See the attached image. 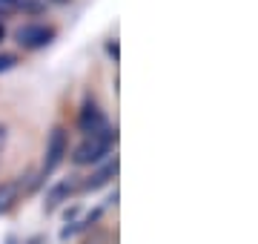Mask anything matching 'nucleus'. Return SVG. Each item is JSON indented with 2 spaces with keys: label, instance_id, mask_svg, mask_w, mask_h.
Listing matches in <instances>:
<instances>
[{
  "label": "nucleus",
  "instance_id": "6e6552de",
  "mask_svg": "<svg viewBox=\"0 0 258 244\" xmlns=\"http://www.w3.org/2000/svg\"><path fill=\"white\" fill-rule=\"evenodd\" d=\"M15 15H20V18H26V20H40L49 15V6L43 0H18Z\"/></svg>",
  "mask_w": 258,
  "mask_h": 244
},
{
  "label": "nucleus",
  "instance_id": "9d476101",
  "mask_svg": "<svg viewBox=\"0 0 258 244\" xmlns=\"http://www.w3.org/2000/svg\"><path fill=\"white\" fill-rule=\"evenodd\" d=\"M103 52H106V57H109V64H118L120 60V40L118 38H106Z\"/></svg>",
  "mask_w": 258,
  "mask_h": 244
},
{
  "label": "nucleus",
  "instance_id": "f257e3e1",
  "mask_svg": "<svg viewBox=\"0 0 258 244\" xmlns=\"http://www.w3.org/2000/svg\"><path fill=\"white\" fill-rule=\"evenodd\" d=\"M115 144H118V127H109V132H103V135H83L69 150L66 158L72 161L75 167H95L103 158H109Z\"/></svg>",
  "mask_w": 258,
  "mask_h": 244
},
{
  "label": "nucleus",
  "instance_id": "20e7f679",
  "mask_svg": "<svg viewBox=\"0 0 258 244\" xmlns=\"http://www.w3.org/2000/svg\"><path fill=\"white\" fill-rule=\"evenodd\" d=\"M37 184H40L37 172H26V175L20 172V175H15V178H9V181H0V216L12 213L15 204H18L23 196H29Z\"/></svg>",
  "mask_w": 258,
  "mask_h": 244
},
{
  "label": "nucleus",
  "instance_id": "9b49d317",
  "mask_svg": "<svg viewBox=\"0 0 258 244\" xmlns=\"http://www.w3.org/2000/svg\"><path fill=\"white\" fill-rule=\"evenodd\" d=\"M6 144H9V127L0 121V158H3V152H6Z\"/></svg>",
  "mask_w": 258,
  "mask_h": 244
},
{
  "label": "nucleus",
  "instance_id": "39448f33",
  "mask_svg": "<svg viewBox=\"0 0 258 244\" xmlns=\"http://www.w3.org/2000/svg\"><path fill=\"white\" fill-rule=\"evenodd\" d=\"M75 127L81 135H103L109 132V118L103 112V106L95 98H83L81 109H78V118H75Z\"/></svg>",
  "mask_w": 258,
  "mask_h": 244
},
{
  "label": "nucleus",
  "instance_id": "0eeeda50",
  "mask_svg": "<svg viewBox=\"0 0 258 244\" xmlns=\"http://www.w3.org/2000/svg\"><path fill=\"white\" fill-rule=\"evenodd\" d=\"M81 193V175H66V178H57L52 187L46 190L43 196V210L46 213H55L60 204H66L72 196Z\"/></svg>",
  "mask_w": 258,
  "mask_h": 244
},
{
  "label": "nucleus",
  "instance_id": "f03ea898",
  "mask_svg": "<svg viewBox=\"0 0 258 244\" xmlns=\"http://www.w3.org/2000/svg\"><path fill=\"white\" fill-rule=\"evenodd\" d=\"M9 38L15 40L18 52L35 55V52L49 49L57 40V26L55 23H46V20H23L15 32H9Z\"/></svg>",
  "mask_w": 258,
  "mask_h": 244
},
{
  "label": "nucleus",
  "instance_id": "7ed1b4c3",
  "mask_svg": "<svg viewBox=\"0 0 258 244\" xmlns=\"http://www.w3.org/2000/svg\"><path fill=\"white\" fill-rule=\"evenodd\" d=\"M69 155V130H66L63 124H55L46 135V147H43V161H40V169H37V178L40 184L55 172L60 164L66 161Z\"/></svg>",
  "mask_w": 258,
  "mask_h": 244
},
{
  "label": "nucleus",
  "instance_id": "4468645a",
  "mask_svg": "<svg viewBox=\"0 0 258 244\" xmlns=\"http://www.w3.org/2000/svg\"><path fill=\"white\" fill-rule=\"evenodd\" d=\"M9 40V26H6V20H0V46Z\"/></svg>",
  "mask_w": 258,
  "mask_h": 244
},
{
  "label": "nucleus",
  "instance_id": "ddd939ff",
  "mask_svg": "<svg viewBox=\"0 0 258 244\" xmlns=\"http://www.w3.org/2000/svg\"><path fill=\"white\" fill-rule=\"evenodd\" d=\"M81 213V207L75 204V207H69V210H63V221H75V216Z\"/></svg>",
  "mask_w": 258,
  "mask_h": 244
},
{
  "label": "nucleus",
  "instance_id": "f8f14e48",
  "mask_svg": "<svg viewBox=\"0 0 258 244\" xmlns=\"http://www.w3.org/2000/svg\"><path fill=\"white\" fill-rule=\"evenodd\" d=\"M49 9H66V6H72V0H43Z\"/></svg>",
  "mask_w": 258,
  "mask_h": 244
},
{
  "label": "nucleus",
  "instance_id": "423d86ee",
  "mask_svg": "<svg viewBox=\"0 0 258 244\" xmlns=\"http://www.w3.org/2000/svg\"><path fill=\"white\" fill-rule=\"evenodd\" d=\"M118 169H120L118 155L103 158L101 164H95L86 178H81V193H98V190H103L106 184H112V178H118Z\"/></svg>",
  "mask_w": 258,
  "mask_h": 244
},
{
  "label": "nucleus",
  "instance_id": "2eb2a0df",
  "mask_svg": "<svg viewBox=\"0 0 258 244\" xmlns=\"http://www.w3.org/2000/svg\"><path fill=\"white\" fill-rule=\"evenodd\" d=\"M9 244H18V241H15V238H9Z\"/></svg>",
  "mask_w": 258,
  "mask_h": 244
},
{
  "label": "nucleus",
  "instance_id": "1a4fd4ad",
  "mask_svg": "<svg viewBox=\"0 0 258 244\" xmlns=\"http://www.w3.org/2000/svg\"><path fill=\"white\" fill-rule=\"evenodd\" d=\"M20 66V52H9V49H0V75H6L12 69Z\"/></svg>",
  "mask_w": 258,
  "mask_h": 244
}]
</instances>
